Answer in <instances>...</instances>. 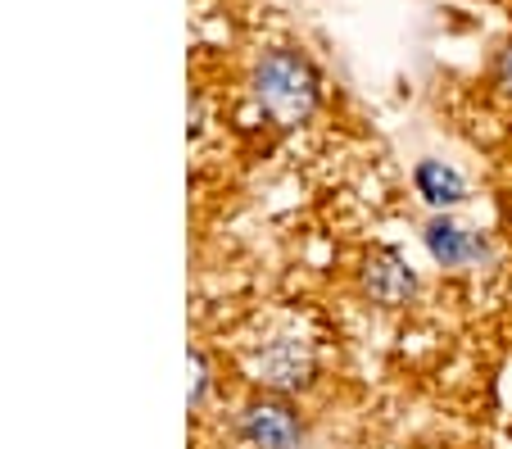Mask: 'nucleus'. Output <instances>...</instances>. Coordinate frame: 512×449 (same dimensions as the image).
I'll return each mask as SVG.
<instances>
[{"label":"nucleus","instance_id":"obj_1","mask_svg":"<svg viewBox=\"0 0 512 449\" xmlns=\"http://www.w3.org/2000/svg\"><path fill=\"white\" fill-rule=\"evenodd\" d=\"M250 91H254V105H259L263 114H268V123H277V127L309 123L318 100H322L318 69H313L300 50H268V55L254 64Z\"/></svg>","mask_w":512,"mask_h":449},{"label":"nucleus","instance_id":"obj_2","mask_svg":"<svg viewBox=\"0 0 512 449\" xmlns=\"http://www.w3.org/2000/svg\"><path fill=\"white\" fill-rule=\"evenodd\" d=\"M236 436L250 449H304L309 427H304L300 409H295L286 395L263 391L241 404V413H236Z\"/></svg>","mask_w":512,"mask_h":449},{"label":"nucleus","instance_id":"obj_3","mask_svg":"<svg viewBox=\"0 0 512 449\" xmlns=\"http://www.w3.org/2000/svg\"><path fill=\"white\" fill-rule=\"evenodd\" d=\"M245 368H250V377L272 395L309 391L313 377H318L313 345L300 341V336H272V341H263L259 350L245 359Z\"/></svg>","mask_w":512,"mask_h":449},{"label":"nucleus","instance_id":"obj_4","mask_svg":"<svg viewBox=\"0 0 512 449\" xmlns=\"http://www.w3.org/2000/svg\"><path fill=\"white\" fill-rule=\"evenodd\" d=\"M363 295L381 309H404L417 295V273L408 268V259L399 250H377L363 264Z\"/></svg>","mask_w":512,"mask_h":449},{"label":"nucleus","instance_id":"obj_5","mask_svg":"<svg viewBox=\"0 0 512 449\" xmlns=\"http://www.w3.org/2000/svg\"><path fill=\"white\" fill-rule=\"evenodd\" d=\"M422 241H426V254H431L440 268H467V264H481L485 254H490V245H485L481 232L454 223L449 214H435L431 223H426Z\"/></svg>","mask_w":512,"mask_h":449},{"label":"nucleus","instance_id":"obj_6","mask_svg":"<svg viewBox=\"0 0 512 449\" xmlns=\"http://www.w3.org/2000/svg\"><path fill=\"white\" fill-rule=\"evenodd\" d=\"M413 186H417V196H422L435 214H445V209H454V205H463L467 200L463 173L449 168L445 159H422V164L413 168Z\"/></svg>","mask_w":512,"mask_h":449},{"label":"nucleus","instance_id":"obj_7","mask_svg":"<svg viewBox=\"0 0 512 449\" xmlns=\"http://www.w3.org/2000/svg\"><path fill=\"white\" fill-rule=\"evenodd\" d=\"M191 372H195V386H191V409H200L204 395H209V359H204V350H191Z\"/></svg>","mask_w":512,"mask_h":449},{"label":"nucleus","instance_id":"obj_8","mask_svg":"<svg viewBox=\"0 0 512 449\" xmlns=\"http://www.w3.org/2000/svg\"><path fill=\"white\" fill-rule=\"evenodd\" d=\"M494 87H499L503 96H512V37L503 41V50L494 55Z\"/></svg>","mask_w":512,"mask_h":449}]
</instances>
